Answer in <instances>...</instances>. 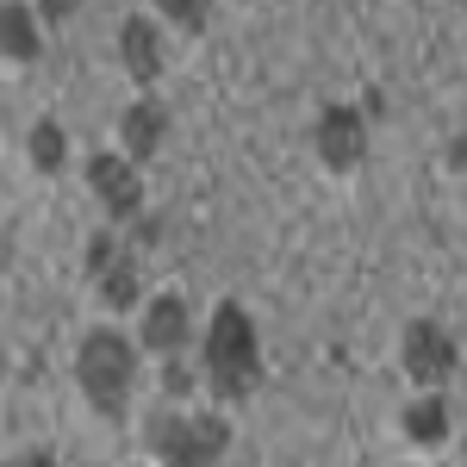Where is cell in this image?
<instances>
[{
  "instance_id": "6da1fadb",
  "label": "cell",
  "mask_w": 467,
  "mask_h": 467,
  "mask_svg": "<svg viewBox=\"0 0 467 467\" xmlns=\"http://www.w3.org/2000/svg\"><path fill=\"white\" fill-rule=\"evenodd\" d=\"M200 374H206V393H213L218 405H244V399L262 387V343H255V324L237 299H224L213 318H206Z\"/></svg>"
},
{
  "instance_id": "7a4b0ae2",
  "label": "cell",
  "mask_w": 467,
  "mask_h": 467,
  "mask_svg": "<svg viewBox=\"0 0 467 467\" xmlns=\"http://www.w3.org/2000/svg\"><path fill=\"white\" fill-rule=\"evenodd\" d=\"M144 449H150V462H162V467H213L231 449V424L218 411L162 405V411L144 418Z\"/></svg>"
},
{
  "instance_id": "3957f363",
  "label": "cell",
  "mask_w": 467,
  "mask_h": 467,
  "mask_svg": "<svg viewBox=\"0 0 467 467\" xmlns=\"http://www.w3.org/2000/svg\"><path fill=\"white\" fill-rule=\"evenodd\" d=\"M131 380H138V349H131V337H119V330L81 337V349H75V387H81V399H88L94 411H125Z\"/></svg>"
},
{
  "instance_id": "277c9868",
  "label": "cell",
  "mask_w": 467,
  "mask_h": 467,
  "mask_svg": "<svg viewBox=\"0 0 467 467\" xmlns=\"http://www.w3.org/2000/svg\"><path fill=\"white\" fill-rule=\"evenodd\" d=\"M455 361H462V356H455V337H449L436 318L405 324V337H399V368H405L424 393H442V387H449Z\"/></svg>"
},
{
  "instance_id": "5b68a950",
  "label": "cell",
  "mask_w": 467,
  "mask_h": 467,
  "mask_svg": "<svg viewBox=\"0 0 467 467\" xmlns=\"http://www.w3.org/2000/svg\"><path fill=\"white\" fill-rule=\"evenodd\" d=\"M312 150H318V162L330 169V175H349L361 156H368V119H361L356 107H324L318 119H312Z\"/></svg>"
},
{
  "instance_id": "8992f818",
  "label": "cell",
  "mask_w": 467,
  "mask_h": 467,
  "mask_svg": "<svg viewBox=\"0 0 467 467\" xmlns=\"http://www.w3.org/2000/svg\"><path fill=\"white\" fill-rule=\"evenodd\" d=\"M88 187L100 193V206H107L112 224H131V218L144 213V175H138V162L119 156V150L88 156Z\"/></svg>"
},
{
  "instance_id": "52a82bcc",
  "label": "cell",
  "mask_w": 467,
  "mask_h": 467,
  "mask_svg": "<svg viewBox=\"0 0 467 467\" xmlns=\"http://www.w3.org/2000/svg\"><path fill=\"white\" fill-rule=\"evenodd\" d=\"M88 275H94V293L107 312H131L144 293H138V255L125 250L119 237H94L88 244Z\"/></svg>"
},
{
  "instance_id": "ba28073f",
  "label": "cell",
  "mask_w": 467,
  "mask_h": 467,
  "mask_svg": "<svg viewBox=\"0 0 467 467\" xmlns=\"http://www.w3.org/2000/svg\"><path fill=\"white\" fill-rule=\"evenodd\" d=\"M138 343H144L150 356H181L187 343H193V312H187V299L181 293H156L144 306V318H138Z\"/></svg>"
},
{
  "instance_id": "9c48e42d",
  "label": "cell",
  "mask_w": 467,
  "mask_h": 467,
  "mask_svg": "<svg viewBox=\"0 0 467 467\" xmlns=\"http://www.w3.org/2000/svg\"><path fill=\"white\" fill-rule=\"evenodd\" d=\"M119 63H125V75H131L144 94L156 88V75H162V32H156L150 13H131V19L119 26Z\"/></svg>"
},
{
  "instance_id": "30bf717a",
  "label": "cell",
  "mask_w": 467,
  "mask_h": 467,
  "mask_svg": "<svg viewBox=\"0 0 467 467\" xmlns=\"http://www.w3.org/2000/svg\"><path fill=\"white\" fill-rule=\"evenodd\" d=\"M169 138V112L156 107V100H131L125 119H119V156H131V162H150L156 150Z\"/></svg>"
},
{
  "instance_id": "8fae6325",
  "label": "cell",
  "mask_w": 467,
  "mask_h": 467,
  "mask_svg": "<svg viewBox=\"0 0 467 467\" xmlns=\"http://www.w3.org/2000/svg\"><path fill=\"white\" fill-rule=\"evenodd\" d=\"M399 436H405L411 449H442V442H449V399L418 393L405 411H399Z\"/></svg>"
},
{
  "instance_id": "7c38bea8",
  "label": "cell",
  "mask_w": 467,
  "mask_h": 467,
  "mask_svg": "<svg viewBox=\"0 0 467 467\" xmlns=\"http://www.w3.org/2000/svg\"><path fill=\"white\" fill-rule=\"evenodd\" d=\"M0 57H6L13 69H26L37 57V13L19 6V0H0Z\"/></svg>"
},
{
  "instance_id": "4fadbf2b",
  "label": "cell",
  "mask_w": 467,
  "mask_h": 467,
  "mask_svg": "<svg viewBox=\"0 0 467 467\" xmlns=\"http://www.w3.org/2000/svg\"><path fill=\"white\" fill-rule=\"evenodd\" d=\"M63 150H69V131L57 125V119H37L32 125V138H26V156H32V169H63Z\"/></svg>"
},
{
  "instance_id": "5bb4252c",
  "label": "cell",
  "mask_w": 467,
  "mask_h": 467,
  "mask_svg": "<svg viewBox=\"0 0 467 467\" xmlns=\"http://www.w3.org/2000/svg\"><path fill=\"white\" fill-rule=\"evenodd\" d=\"M150 6H156V19H169L175 32H200L206 13H213V0H150Z\"/></svg>"
},
{
  "instance_id": "9a60e30c",
  "label": "cell",
  "mask_w": 467,
  "mask_h": 467,
  "mask_svg": "<svg viewBox=\"0 0 467 467\" xmlns=\"http://www.w3.org/2000/svg\"><path fill=\"white\" fill-rule=\"evenodd\" d=\"M0 467H57V455L50 449H19V455H6Z\"/></svg>"
},
{
  "instance_id": "2e32d148",
  "label": "cell",
  "mask_w": 467,
  "mask_h": 467,
  "mask_svg": "<svg viewBox=\"0 0 467 467\" xmlns=\"http://www.w3.org/2000/svg\"><path fill=\"white\" fill-rule=\"evenodd\" d=\"M75 6H81V0H37V13H44V19H50V26H57V19H69Z\"/></svg>"
},
{
  "instance_id": "e0dca14e",
  "label": "cell",
  "mask_w": 467,
  "mask_h": 467,
  "mask_svg": "<svg viewBox=\"0 0 467 467\" xmlns=\"http://www.w3.org/2000/svg\"><path fill=\"white\" fill-rule=\"evenodd\" d=\"M0 374H6V361H0Z\"/></svg>"
}]
</instances>
